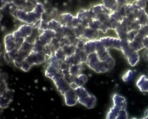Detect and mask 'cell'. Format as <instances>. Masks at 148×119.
<instances>
[{
    "instance_id": "obj_1",
    "label": "cell",
    "mask_w": 148,
    "mask_h": 119,
    "mask_svg": "<svg viewBox=\"0 0 148 119\" xmlns=\"http://www.w3.org/2000/svg\"><path fill=\"white\" fill-rule=\"evenodd\" d=\"M88 10L92 19L99 25V31L106 33L108 30L110 29L109 22L112 13L110 10L103 4L95 5Z\"/></svg>"
},
{
    "instance_id": "obj_2",
    "label": "cell",
    "mask_w": 148,
    "mask_h": 119,
    "mask_svg": "<svg viewBox=\"0 0 148 119\" xmlns=\"http://www.w3.org/2000/svg\"><path fill=\"white\" fill-rule=\"evenodd\" d=\"M112 100L113 106L107 113L106 119H127V102L125 98L115 93L113 95Z\"/></svg>"
},
{
    "instance_id": "obj_3",
    "label": "cell",
    "mask_w": 148,
    "mask_h": 119,
    "mask_svg": "<svg viewBox=\"0 0 148 119\" xmlns=\"http://www.w3.org/2000/svg\"><path fill=\"white\" fill-rule=\"evenodd\" d=\"M77 95L78 101L88 109H91L96 106L97 100L94 95L88 93L83 86H79L75 89Z\"/></svg>"
},
{
    "instance_id": "obj_4",
    "label": "cell",
    "mask_w": 148,
    "mask_h": 119,
    "mask_svg": "<svg viewBox=\"0 0 148 119\" xmlns=\"http://www.w3.org/2000/svg\"><path fill=\"white\" fill-rule=\"evenodd\" d=\"M85 63L96 73H103L109 71L106 63L100 60L96 52L88 55Z\"/></svg>"
},
{
    "instance_id": "obj_5",
    "label": "cell",
    "mask_w": 148,
    "mask_h": 119,
    "mask_svg": "<svg viewBox=\"0 0 148 119\" xmlns=\"http://www.w3.org/2000/svg\"><path fill=\"white\" fill-rule=\"evenodd\" d=\"M120 51H122L128 63L132 66H134L138 63L140 59L138 53L130 46L127 39H121Z\"/></svg>"
},
{
    "instance_id": "obj_6",
    "label": "cell",
    "mask_w": 148,
    "mask_h": 119,
    "mask_svg": "<svg viewBox=\"0 0 148 119\" xmlns=\"http://www.w3.org/2000/svg\"><path fill=\"white\" fill-rule=\"evenodd\" d=\"M96 52L100 60L105 62L109 68V71L114 67V59L110 54L109 48L103 45L99 39L96 40Z\"/></svg>"
},
{
    "instance_id": "obj_7",
    "label": "cell",
    "mask_w": 148,
    "mask_h": 119,
    "mask_svg": "<svg viewBox=\"0 0 148 119\" xmlns=\"http://www.w3.org/2000/svg\"><path fill=\"white\" fill-rule=\"evenodd\" d=\"M49 59V64L46 67L45 75L51 79L60 71L61 64L62 62L58 60L54 55H51Z\"/></svg>"
},
{
    "instance_id": "obj_8",
    "label": "cell",
    "mask_w": 148,
    "mask_h": 119,
    "mask_svg": "<svg viewBox=\"0 0 148 119\" xmlns=\"http://www.w3.org/2000/svg\"><path fill=\"white\" fill-rule=\"evenodd\" d=\"M47 56L43 51L40 52L32 51L25 59L32 67L34 65H38L45 63Z\"/></svg>"
},
{
    "instance_id": "obj_9",
    "label": "cell",
    "mask_w": 148,
    "mask_h": 119,
    "mask_svg": "<svg viewBox=\"0 0 148 119\" xmlns=\"http://www.w3.org/2000/svg\"><path fill=\"white\" fill-rule=\"evenodd\" d=\"M13 94L12 92L8 88L7 86L1 87V108H5L12 101Z\"/></svg>"
},
{
    "instance_id": "obj_10",
    "label": "cell",
    "mask_w": 148,
    "mask_h": 119,
    "mask_svg": "<svg viewBox=\"0 0 148 119\" xmlns=\"http://www.w3.org/2000/svg\"><path fill=\"white\" fill-rule=\"evenodd\" d=\"M102 44L108 48H113L121 50V39L120 38L110 37H104L100 38Z\"/></svg>"
},
{
    "instance_id": "obj_11",
    "label": "cell",
    "mask_w": 148,
    "mask_h": 119,
    "mask_svg": "<svg viewBox=\"0 0 148 119\" xmlns=\"http://www.w3.org/2000/svg\"><path fill=\"white\" fill-rule=\"evenodd\" d=\"M32 33L33 28L30 25L24 24L20 26L13 34L15 38L22 37L26 39L30 37Z\"/></svg>"
},
{
    "instance_id": "obj_12",
    "label": "cell",
    "mask_w": 148,
    "mask_h": 119,
    "mask_svg": "<svg viewBox=\"0 0 148 119\" xmlns=\"http://www.w3.org/2000/svg\"><path fill=\"white\" fill-rule=\"evenodd\" d=\"M65 102L68 106L72 107L77 104L78 98L75 90L71 88L65 92L64 95Z\"/></svg>"
},
{
    "instance_id": "obj_13",
    "label": "cell",
    "mask_w": 148,
    "mask_h": 119,
    "mask_svg": "<svg viewBox=\"0 0 148 119\" xmlns=\"http://www.w3.org/2000/svg\"><path fill=\"white\" fill-rule=\"evenodd\" d=\"M99 36V30L91 27L86 28L79 38L86 41L97 39Z\"/></svg>"
},
{
    "instance_id": "obj_14",
    "label": "cell",
    "mask_w": 148,
    "mask_h": 119,
    "mask_svg": "<svg viewBox=\"0 0 148 119\" xmlns=\"http://www.w3.org/2000/svg\"><path fill=\"white\" fill-rule=\"evenodd\" d=\"M58 91L62 95H64L65 92L71 89L70 84L64 80L63 77L52 79Z\"/></svg>"
},
{
    "instance_id": "obj_15",
    "label": "cell",
    "mask_w": 148,
    "mask_h": 119,
    "mask_svg": "<svg viewBox=\"0 0 148 119\" xmlns=\"http://www.w3.org/2000/svg\"><path fill=\"white\" fill-rule=\"evenodd\" d=\"M56 32L54 30L47 29L44 30L42 34H40L39 39L44 45H48L55 37Z\"/></svg>"
},
{
    "instance_id": "obj_16",
    "label": "cell",
    "mask_w": 148,
    "mask_h": 119,
    "mask_svg": "<svg viewBox=\"0 0 148 119\" xmlns=\"http://www.w3.org/2000/svg\"><path fill=\"white\" fill-rule=\"evenodd\" d=\"M15 39L13 33L8 34L5 37L4 44L6 52H10L15 48L16 47Z\"/></svg>"
},
{
    "instance_id": "obj_17",
    "label": "cell",
    "mask_w": 148,
    "mask_h": 119,
    "mask_svg": "<svg viewBox=\"0 0 148 119\" xmlns=\"http://www.w3.org/2000/svg\"><path fill=\"white\" fill-rule=\"evenodd\" d=\"M73 17V16L69 13H64L59 16L58 21L62 26L73 28L72 26V21Z\"/></svg>"
},
{
    "instance_id": "obj_18",
    "label": "cell",
    "mask_w": 148,
    "mask_h": 119,
    "mask_svg": "<svg viewBox=\"0 0 148 119\" xmlns=\"http://www.w3.org/2000/svg\"><path fill=\"white\" fill-rule=\"evenodd\" d=\"M136 85L141 92H148V79L145 75H142L139 78Z\"/></svg>"
},
{
    "instance_id": "obj_19",
    "label": "cell",
    "mask_w": 148,
    "mask_h": 119,
    "mask_svg": "<svg viewBox=\"0 0 148 119\" xmlns=\"http://www.w3.org/2000/svg\"><path fill=\"white\" fill-rule=\"evenodd\" d=\"M96 40L87 41L84 44V50L87 55L96 52Z\"/></svg>"
},
{
    "instance_id": "obj_20",
    "label": "cell",
    "mask_w": 148,
    "mask_h": 119,
    "mask_svg": "<svg viewBox=\"0 0 148 119\" xmlns=\"http://www.w3.org/2000/svg\"><path fill=\"white\" fill-rule=\"evenodd\" d=\"M84 63H80V64L73 65L71 66L69 68L70 75L74 77H76L81 74L83 70L82 64Z\"/></svg>"
},
{
    "instance_id": "obj_21",
    "label": "cell",
    "mask_w": 148,
    "mask_h": 119,
    "mask_svg": "<svg viewBox=\"0 0 148 119\" xmlns=\"http://www.w3.org/2000/svg\"><path fill=\"white\" fill-rule=\"evenodd\" d=\"M103 4L111 12L115 11L119 7L116 0H102Z\"/></svg>"
},
{
    "instance_id": "obj_22",
    "label": "cell",
    "mask_w": 148,
    "mask_h": 119,
    "mask_svg": "<svg viewBox=\"0 0 148 119\" xmlns=\"http://www.w3.org/2000/svg\"><path fill=\"white\" fill-rule=\"evenodd\" d=\"M62 48L66 56H70L74 55L76 50V46L73 44L65 45Z\"/></svg>"
},
{
    "instance_id": "obj_23",
    "label": "cell",
    "mask_w": 148,
    "mask_h": 119,
    "mask_svg": "<svg viewBox=\"0 0 148 119\" xmlns=\"http://www.w3.org/2000/svg\"><path fill=\"white\" fill-rule=\"evenodd\" d=\"M88 80V77L84 74H80L75 77L74 82L78 86H83Z\"/></svg>"
},
{
    "instance_id": "obj_24",
    "label": "cell",
    "mask_w": 148,
    "mask_h": 119,
    "mask_svg": "<svg viewBox=\"0 0 148 119\" xmlns=\"http://www.w3.org/2000/svg\"><path fill=\"white\" fill-rule=\"evenodd\" d=\"M75 55L81 63H85L88 55L85 51L76 48Z\"/></svg>"
},
{
    "instance_id": "obj_25",
    "label": "cell",
    "mask_w": 148,
    "mask_h": 119,
    "mask_svg": "<svg viewBox=\"0 0 148 119\" xmlns=\"http://www.w3.org/2000/svg\"><path fill=\"white\" fill-rule=\"evenodd\" d=\"M64 62L71 66L81 63L75 56V54L71 56L66 57Z\"/></svg>"
},
{
    "instance_id": "obj_26",
    "label": "cell",
    "mask_w": 148,
    "mask_h": 119,
    "mask_svg": "<svg viewBox=\"0 0 148 119\" xmlns=\"http://www.w3.org/2000/svg\"><path fill=\"white\" fill-rule=\"evenodd\" d=\"M60 22L55 19H52L48 22L47 29L56 31L58 29L62 26Z\"/></svg>"
},
{
    "instance_id": "obj_27",
    "label": "cell",
    "mask_w": 148,
    "mask_h": 119,
    "mask_svg": "<svg viewBox=\"0 0 148 119\" xmlns=\"http://www.w3.org/2000/svg\"><path fill=\"white\" fill-rule=\"evenodd\" d=\"M54 55L58 60L62 62H64L66 57L61 47L55 51Z\"/></svg>"
},
{
    "instance_id": "obj_28",
    "label": "cell",
    "mask_w": 148,
    "mask_h": 119,
    "mask_svg": "<svg viewBox=\"0 0 148 119\" xmlns=\"http://www.w3.org/2000/svg\"><path fill=\"white\" fill-rule=\"evenodd\" d=\"M132 4L137 9H145L146 5V2L143 0H136L132 2Z\"/></svg>"
},
{
    "instance_id": "obj_29",
    "label": "cell",
    "mask_w": 148,
    "mask_h": 119,
    "mask_svg": "<svg viewBox=\"0 0 148 119\" xmlns=\"http://www.w3.org/2000/svg\"><path fill=\"white\" fill-rule=\"evenodd\" d=\"M34 46V44H31L28 43V42L25 41L22 44L19 50H22V51L29 53H31L32 51Z\"/></svg>"
},
{
    "instance_id": "obj_30",
    "label": "cell",
    "mask_w": 148,
    "mask_h": 119,
    "mask_svg": "<svg viewBox=\"0 0 148 119\" xmlns=\"http://www.w3.org/2000/svg\"><path fill=\"white\" fill-rule=\"evenodd\" d=\"M133 76V72L132 70H129L125 73L122 76V79L124 82H127L130 80Z\"/></svg>"
},
{
    "instance_id": "obj_31",
    "label": "cell",
    "mask_w": 148,
    "mask_h": 119,
    "mask_svg": "<svg viewBox=\"0 0 148 119\" xmlns=\"http://www.w3.org/2000/svg\"><path fill=\"white\" fill-rule=\"evenodd\" d=\"M31 67V66L28 63L27 61L25 59L22 62V67H21V69L25 71V72H27L30 69Z\"/></svg>"
},
{
    "instance_id": "obj_32",
    "label": "cell",
    "mask_w": 148,
    "mask_h": 119,
    "mask_svg": "<svg viewBox=\"0 0 148 119\" xmlns=\"http://www.w3.org/2000/svg\"><path fill=\"white\" fill-rule=\"evenodd\" d=\"M48 22L44 20L41 19L40 26L39 27V28L43 30H47V27H48Z\"/></svg>"
},
{
    "instance_id": "obj_33",
    "label": "cell",
    "mask_w": 148,
    "mask_h": 119,
    "mask_svg": "<svg viewBox=\"0 0 148 119\" xmlns=\"http://www.w3.org/2000/svg\"><path fill=\"white\" fill-rule=\"evenodd\" d=\"M119 7L124 6L127 3V0H116Z\"/></svg>"
},
{
    "instance_id": "obj_34",
    "label": "cell",
    "mask_w": 148,
    "mask_h": 119,
    "mask_svg": "<svg viewBox=\"0 0 148 119\" xmlns=\"http://www.w3.org/2000/svg\"><path fill=\"white\" fill-rule=\"evenodd\" d=\"M70 66H71L69 65V64L64 62H63L61 64L60 69L62 70L69 69Z\"/></svg>"
},
{
    "instance_id": "obj_35",
    "label": "cell",
    "mask_w": 148,
    "mask_h": 119,
    "mask_svg": "<svg viewBox=\"0 0 148 119\" xmlns=\"http://www.w3.org/2000/svg\"><path fill=\"white\" fill-rule=\"evenodd\" d=\"M142 56L145 60L148 61V49L146 48L143 52Z\"/></svg>"
},
{
    "instance_id": "obj_36",
    "label": "cell",
    "mask_w": 148,
    "mask_h": 119,
    "mask_svg": "<svg viewBox=\"0 0 148 119\" xmlns=\"http://www.w3.org/2000/svg\"><path fill=\"white\" fill-rule=\"evenodd\" d=\"M143 44L144 48L148 49V36L144 38Z\"/></svg>"
},
{
    "instance_id": "obj_37",
    "label": "cell",
    "mask_w": 148,
    "mask_h": 119,
    "mask_svg": "<svg viewBox=\"0 0 148 119\" xmlns=\"http://www.w3.org/2000/svg\"><path fill=\"white\" fill-rule=\"evenodd\" d=\"M70 87L71 88L73 89L74 90L76 89L77 88L79 87L74 82H72L70 84Z\"/></svg>"
},
{
    "instance_id": "obj_38",
    "label": "cell",
    "mask_w": 148,
    "mask_h": 119,
    "mask_svg": "<svg viewBox=\"0 0 148 119\" xmlns=\"http://www.w3.org/2000/svg\"><path fill=\"white\" fill-rule=\"evenodd\" d=\"M143 118L148 119V109L144 113V117Z\"/></svg>"
},
{
    "instance_id": "obj_39",
    "label": "cell",
    "mask_w": 148,
    "mask_h": 119,
    "mask_svg": "<svg viewBox=\"0 0 148 119\" xmlns=\"http://www.w3.org/2000/svg\"><path fill=\"white\" fill-rule=\"evenodd\" d=\"M143 1H145V2H147L148 1V0H143Z\"/></svg>"
}]
</instances>
